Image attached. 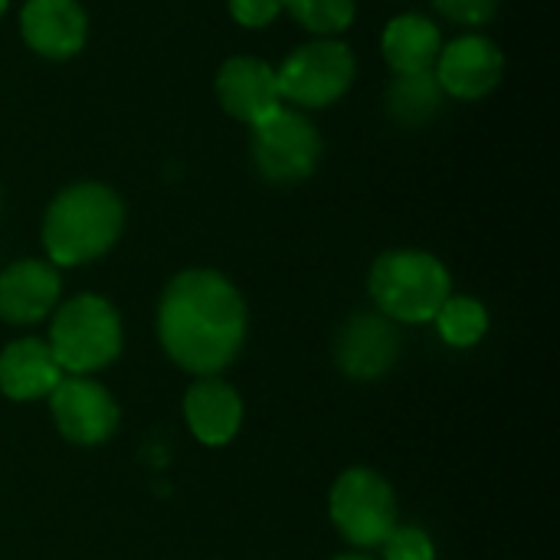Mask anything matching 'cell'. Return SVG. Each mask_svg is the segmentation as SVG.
<instances>
[{"instance_id": "6da1fadb", "label": "cell", "mask_w": 560, "mask_h": 560, "mask_svg": "<svg viewBox=\"0 0 560 560\" xmlns=\"http://www.w3.org/2000/svg\"><path fill=\"white\" fill-rule=\"evenodd\" d=\"M158 335L174 364L197 377H217L246 341V302L226 276L187 269L161 295Z\"/></svg>"}, {"instance_id": "8fae6325", "label": "cell", "mask_w": 560, "mask_h": 560, "mask_svg": "<svg viewBox=\"0 0 560 560\" xmlns=\"http://www.w3.org/2000/svg\"><path fill=\"white\" fill-rule=\"evenodd\" d=\"M20 33L36 56L72 59L89 39V16L79 0H26Z\"/></svg>"}, {"instance_id": "7a4b0ae2", "label": "cell", "mask_w": 560, "mask_h": 560, "mask_svg": "<svg viewBox=\"0 0 560 560\" xmlns=\"http://www.w3.org/2000/svg\"><path fill=\"white\" fill-rule=\"evenodd\" d=\"M125 226V207L105 184L82 180L52 197L43 217V246L52 266H82L108 253Z\"/></svg>"}, {"instance_id": "ac0fdd59", "label": "cell", "mask_w": 560, "mask_h": 560, "mask_svg": "<svg viewBox=\"0 0 560 560\" xmlns=\"http://www.w3.org/2000/svg\"><path fill=\"white\" fill-rule=\"evenodd\" d=\"M436 328L440 338L453 348H472L486 328H489V312L482 302H476L472 295H450L443 302V308L436 312Z\"/></svg>"}, {"instance_id": "603a6c76", "label": "cell", "mask_w": 560, "mask_h": 560, "mask_svg": "<svg viewBox=\"0 0 560 560\" xmlns=\"http://www.w3.org/2000/svg\"><path fill=\"white\" fill-rule=\"evenodd\" d=\"M335 560H374V558H368V555H341V558H335Z\"/></svg>"}, {"instance_id": "5bb4252c", "label": "cell", "mask_w": 560, "mask_h": 560, "mask_svg": "<svg viewBox=\"0 0 560 560\" xmlns=\"http://www.w3.org/2000/svg\"><path fill=\"white\" fill-rule=\"evenodd\" d=\"M184 417L190 433L203 446H226L243 423V400L240 394L220 377H200L190 384L184 397Z\"/></svg>"}, {"instance_id": "5b68a950", "label": "cell", "mask_w": 560, "mask_h": 560, "mask_svg": "<svg viewBox=\"0 0 560 560\" xmlns=\"http://www.w3.org/2000/svg\"><path fill=\"white\" fill-rule=\"evenodd\" d=\"M249 151L266 180L302 184L318 167L322 135L299 108L279 105L272 115L249 125Z\"/></svg>"}, {"instance_id": "4fadbf2b", "label": "cell", "mask_w": 560, "mask_h": 560, "mask_svg": "<svg viewBox=\"0 0 560 560\" xmlns=\"http://www.w3.org/2000/svg\"><path fill=\"white\" fill-rule=\"evenodd\" d=\"M62 282L52 262L20 259L0 272V318L7 325H36L59 302Z\"/></svg>"}, {"instance_id": "9c48e42d", "label": "cell", "mask_w": 560, "mask_h": 560, "mask_svg": "<svg viewBox=\"0 0 560 560\" xmlns=\"http://www.w3.org/2000/svg\"><path fill=\"white\" fill-rule=\"evenodd\" d=\"M433 75H436L443 95L476 102L499 89V82L505 75V56L489 36L469 33L440 49Z\"/></svg>"}, {"instance_id": "ffe728a7", "label": "cell", "mask_w": 560, "mask_h": 560, "mask_svg": "<svg viewBox=\"0 0 560 560\" xmlns=\"http://www.w3.org/2000/svg\"><path fill=\"white\" fill-rule=\"evenodd\" d=\"M384 560H433L436 548L423 528L413 525H397L384 541H381Z\"/></svg>"}, {"instance_id": "e0dca14e", "label": "cell", "mask_w": 560, "mask_h": 560, "mask_svg": "<svg viewBox=\"0 0 560 560\" xmlns=\"http://www.w3.org/2000/svg\"><path fill=\"white\" fill-rule=\"evenodd\" d=\"M440 105H443V89L433 72L394 75L387 89V112L400 125H423L440 112Z\"/></svg>"}, {"instance_id": "44dd1931", "label": "cell", "mask_w": 560, "mask_h": 560, "mask_svg": "<svg viewBox=\"0 0 560 560\" xmlns=\"http://www.w3.org/2000/svg\"><path fill=\"white\" fill-rule=\"evenodd\" d=\"M433 7L453 20V23H463V26H482L495 16L499 10V0H433Z\"/></svg>"}, {"instance_id": "52a82bcc", "label": "cell", "mask_w": 560, "mask_h": 560, "mask_svg": "<svg viewBox=\"0 0 560 560\" xmlns=\"http://www.w3.org/2000/svg\"><path fill=\"white\" fill-rule=\"evenodd\" d=\"M331 522L345 541L358 548H381L397 528V499L384 476L371 469H348L331 489Z\"/></svg>"}, {"instance_id": "7c38bea8", "label": "cell", "mask_w": 560, "mask_h": 560, "mask_svg": "<svg viewBox=\"0 0 560 560\" xmlns=\"http://www.w3.org/2000/svg\"><path fill=\"white\" fill-rule=\"evenodd\" d=\"M217 95L226 115L256 125L282 105L276 69L253 56H233L217 72Z\"/></svg>"}, {"instance_id": "9a60e30c", "label": "cell", "mask_w": 560, "mask_h": 560, "mask_svg": "<svg viewBox=\"0 0 560 560\" xmlns=\"http://www.w3.org/2000/svg\"><path fill=\"white\" fill-rule=\"evenodd\" d=\"M62 381V371L43 338H20L0 351V390L10 400H39L49 397Z\"/></svg>"}, {"instance_id": "3957f363", "label": "cell", "mask_w": 560, "mask_h": 560, "mask_svg": "<svg viewBox=\"0 0 560 560\" xmlns=\"http://www.w3.org/2000/svg\"><path fill=\"white\" fill-rule=\"evenodd\" d=\"M381 315L400 325H427L453 295L446 266L420 249H390L377 256L368 279Z\"/></svg>"}, {"instance_id": "ba28073f", "label": "cell", "mask_w": 560, "mask_h": 560, "mask_svg": "<svg viewBox=\"0 0 560 560\" xmlns=\"http://www.w3.org/2000/svg\"><path fill=\"white\" fill-rule=\"evenodd\" d=\"M49 410L56 430L75 446L105 443L118 430L115 397L89 377H62L49 394Z\"/></svg>"}, {"instance_id": "cb8c5ba5", "label": "cell", "mask_w": 560, "mask_h": 560, "mask_svg": "<svg viewBox=\"0 0 560 560\" xmlns=\"http://www.w3.org/2000/svg\"><path fill=\"white\" fill-rule=\"evenodd\" d=\"M7 13V0H0V16Z\"/></svg>"}, {"instance_id": "30bf717a", "label": "cell", "mask_w": 560, "mask_h": 560, "mask_svg": "<svg viewBox=\"0 0 560 560\" xmlns=\"http://www.w3.org/2000/svg\"><path fill=\"white\" fill-rule=\"evenodd\" d=\"M400 354V335L390 318L377 315H354L345 322L335 341L338 368L354 381H377L384 377Z\"/></svg>"}, {"instance_id": "7402d4cb", "label": "cell", "mask_w": 560, "mask_h": 560, "mask_svg": "<svg viewBox=\"0 0 560 560\" xmlns=\"http://www.w3.org/2000/svg\"><path fill=\"white\" fill-rule=\"evenodd\" d=\"M230 13L240 26L259 30L282 13V0H230Z\"/></svg>"}, {"instance_id": "d6986e66", "label": "cell", "mask_w": 560, "mask_h": 560, "mask_svg": "<svg viewBox=\"0 0 560 560\" xmlns=\"http://www.w3.org/2000/svg\"><path fill=\"white\" fill-rule=\"evenodd\" d=\"M282 10H289L305 30L325 39L345 33L354 23V0H282Z\"/></svg>"}, {"instance_id": "277c9868", "label": "cell", "mask_w": 560, "mask_h": 560, "mask_svg": "<svg viewBox=\"0 0 560 560\" xmlns=\"http://www.w3.org/2000/svg\"><path fill=\"white\" fill-rule=\"evenodd\" d=\"M46 345L62 374L85 377L118 358L121 318L102 295H75L56 308Z\"/></svg>"}, {"instance_id": "8992f818", "label": "cell", "mask_w": 560, "mask_h": 560, "mask_svg": "<svg viewBox=\"0 0 560 560\" xmlns=\"http://www.w3.org/2000/svg\"><path fill=\"white\" fill-rule=\"evenodd\" d=\"M354 56L338 39H318L299 46L276 69L279 95L299 108H325L335 105L354 82Z\"/></svg>"}, {"instance_id": "2e32d148", "label": "cell", "mask_w": 560, "mask_h": 560, "mask_svg": "<svg viewBox=\"0 0 560 560\" xmlns=\"http://www.w3.org/2000/svg\"><path fill=\"white\" fill-rule=\"evenodd\" d=\"M384 59L397 75H410V72H433L440 49H443V36L436 30V23H430L420 13H404L394 16L384 30L381 39Z\"/></svg>"}]
</instances>
